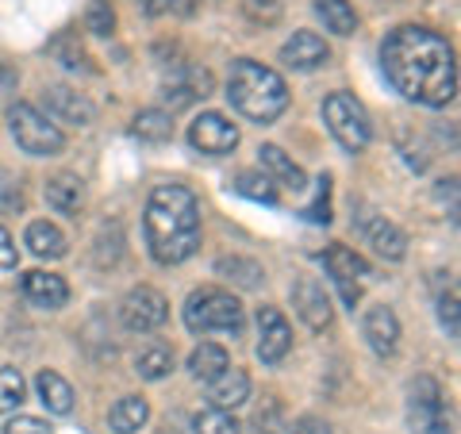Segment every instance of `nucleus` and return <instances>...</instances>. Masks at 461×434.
<instances>
[{"label":"nucleus","mask_w":461,"mask_h":434,"mask_svg":"<svg viewBox=\"0 0 461 434\" xmlns=\"http://www.w3.org/2000/svg\"><path fill=\"white\" fill-rule=\"evenodd\" d=\"M384 77L400 96L427 108H446L457 93L454 47L427 27H396L381 47Z\"/></svg>","instance_id":"1"},{"label":"nucleus","mask_w":461,"mask_h":434,"mask_svg":"<svg viewBox=\"0 0 461 434\" xmlns=\"http://www.w3.org/2000/svg\"><path fill=\"white\" fill-rule=\"evenodd\" d=\"M150 258L158 266H181L200 250V200L185 185H158L142 215Z\"/></svg>","instance_id":"2"},{"label":"nucleus","mask_w":461,"mask_h":434,"mask_svg":"<svg viewBox=\"0 0 461 434\" xmlns=\"http://www.w3.org/2000/svg\"><path fill=\"white\" fill-rule=\"evenodd\" d=\"M227 96L235 112H242L254 123H273L288 108V85L277 69H269L254 58H239L227 77Z\"/></svg>","instance_id":"3"},{"label":"nucleus","mask_w":461,"mask_h":434,"mask_svg":"<svg viewBox=\"0 0 461 434\" xmlns=\"http://www.w3.org/2000/svg\"><path fill=\"white\" fill-rule=\"evenodd\" d=\"M185 327L193 335H242L247 315H242V303L223 288H196L185 300Z\"/></svg>","instance_id":"4"},{"label":"nucleus","mask_w":461,"mask_h":434,"mask_svg":"<svg viewBox=\"0 0 461 434\" xmlns=\"http://www.w3.org/2000/svg\"><path fill=\"white\" fill-rule=\"evenodd\" d=\"M323 120H327V131L335 135V142L350 154H362L373 139V123H369V112L362 108V100L354 93H330L323 100Z\"/></svg>","instance_id":"5"},{"label":"nucleus","mask_w":461,"mask_h":434,"mask_svg":"<svg viewBox=\"0 0 461 434\" xmlns=\"http://www.w3.org/2000/svg\"><path fill=\"white\" fill-rule=\"evenodd\" d=\"M8 127H12V135H16V147L32 158H54L66 150V135L32 104H12Z\"/></svg>","instance_id":"6"},{"label":"nucleus","mask_w":461,"mask_h":434,"mask_svg":"<svg viewBox=\"0 0 461 434\" xmlns=\"http://www.w3.org/2000/svg\"><path fill=\"white\" fill-rule=\"evenodd\" d=\"M408 423H411V434H450V419H446V408H442V388L435 377H420L411 384Z\"/></svg>","instance_id":"7"},{"label":"nucleus","mask_w":461,"mask_h":434,"mask_svg":"<svg viewBox=\"0 0 461 434\" xmlns=\"http://www.w3.org/2000/svg\"><path fill=\"white\" fill-rule=\"evenodd\" d=\"M120 320H123L127 330H135V335H150V330H158L169 320V300L158 293V288L139 285V288H131V293L123 296Z\"/></svg>","instance_id":"8"},{"label":"nucleus","mask_w":461,"mask_h":434,"mask_svg":"<svg viewBox=\"0 0 461 434\" xmlns=\"http://www.w3.org/2000/svg\"><path fill=\"white\" fill-rule=\"evenodd\" d=\"M189 142L200 154L220 158V154H230L239 147V127L230 123L227 115H220V112H204V115H196V120H193Z\"/></svg>","instance_id":"9"},{"label":"nucleus","mask_w":461,"mask_h":434,"mask_svg":"<svg viewBox=\"0 0 461 434\" xmlns=\"http://www.w3.org/2000/svg\"><path fill=\"white\" fill-rule=\"evenodd\" d=\"M323 266H327V273H330V281L339 285L342 300L354 308V303L362 300V281L369 277V266H366L354 250H346V246H330V250L323 254Z\"/></svg>","instance_id":"10"},{"label":"nucleus","mask_w":461,"mask_h":434,"mask_svg":"<svg viewBox=\"0 0 461 434\" xmlns=\"http://www.w3.org/2000/svg\"><path fill=\"white\" fill-rule=\"evenodd\" d=\"M288 350H293V327L277 308H262L258 312V357L266 366H281Z\"/></svg>","instance_id":"11"},{"label":"nucleus","mask_w":461,"mask_h":434,"mask_svg":"<svg viewBox=\"0 0 461 434\" xmlns=\"http://www.w3.org/2000/svg\"><path fill=\"white\" fill-rule=\"evenodd\" d=\"M293 303H296L300 320H304L312 330H327L330 320H335V312H330V296L323 293V285L312 281V277H300V281H296Z\"/></svg>","instance_id":"12"},{"label":"nucleus","mask_w":461,"mask_h":434,"mask_svg":"<svg viewBox=\"0 0 461 434\" xmlns=\"http://www.w3.org/2000/svg\"><path fill=\"white\" fill-rule=\"evenodd\" d=\"M42 108H47V115H54L58 123H74V127H89L93 115H96V108L89 100L74 89H62V85L42 89Z\"/></svg>","instance_id":"13"},{"label":"nucleus","mask_w":461,"mask_h":434,"mask_svg":"<svg viewBox=\"0 0 461 434\" xmlns=\"http://www.w3.org/2000/svg\"><path fill=\"white\" fill-rule=\"evenodd\" d=\"M362 330H366L369 350L377 354V357H393V354H396V346H400V320H396L393 308H384V303L369 308Z\"/></svg>","instance_id":"14"},{"label":"nucleus","mask_w":461,"mask_h":434,"mask_svg":"<svg viewBox=\"0 0 461 434\" xmlns=\"http://www.w3.org/2000/svg\"><path fill=\"white\" fill-rule=\"evenodd\" d=\"M281 58H285V66H293V69H320L327 66V58H330V47L315 35V32H296L293 39L281 47Z\"/></svg>","instance_id":"15"},{"label":"nucleus","mask_w":461,"mask_h":434,"mask_svg":"<svg viewBox=\"0 0 461 434\" xmlns=\"http://www.w3.org/2000/svg\"><path fill=\"white\" fill-rule=\"evenodd\" d=\"M208 400H212V408H239V403H247L250 400V377H247V369H235V366H227L220 377H212L208 381Z\"/></svg>","instance_id":"16"},{"label":"nucleus","mask_w":461,"mask_h":434,"mask_svg":"<svg viewBox=\"0 0 461 434\" xmlns=\"http://www.w3.org/2000/svg\"><path fill=\"white\" fill-rule=\"evenodd\" d=\"M23 296L35 303V308H47V312H58L62 303L69 300V285L54 273H42V269H32L23 273Z\"/></svg>","instance_id":"17"},{"label":"nucleus","mask_w":461,"mask_h":434,"mask_svg":"<svg viewBox=\"0 0 461 434\" xmlns=\"http://www.w3.org/2000/svg\"><path fill=\"white\" fill-rule=\"evenodd\" d=\"M366 239H369L373 250L384 258V262H400V258L408 254V235H403L396 223H388L384 215H377V220H366Z\"/></svg>","instance_id":"18"},{"label":"nucleus","mask_w":461,"mask_h":434,"mask_svg":"<svg viewBox=\"0 0 461 434\" xmlns=\"http://www.w3.org/2000/svg\"><path fill=\"white\" fill-rule=\"evenodd\" d=\"M258 154H262V169H266V177L273 185H285V189H293V193H300L308 185L304 181V169H300L281 147H262Z\"/></svg>","instance_id":"19"},{"label":"nucleus","mask_w":461,"mask_h":434,"mask_svg":"<svg viewBox=\"0 0 461 434\" xmlns=\"http://www.w3.org/2000/svg\"><path fill=\"white\" fill-rule=\"evenodd\" d=\"M47 204L58 212V215H77L81 204H85V185L74 173H58V177L47 181Z\"/></svg>","instance_id":"20"},{"label":"nucleus","mask_w":461,"mask_h":434,"mask_svg":"<svg viewBox=\"0 0 461 434\" xmlns=\"http://www.w3.org/2000/svg\"><path fill=\"white\" fill-rule=\"evenodd\" d=\"M35 393L42 400V408L54 411V415H69V411H74V388H69L66 377H58V373H50V369H42L35 377Z\"/></svg>","instance_id":"21"},{"label":"nucleus","mask_w":461,"mask_h":434,"mask_svg":"<svg viewBox=\"0 0 461 434\" xmlns=\"http://www.w3.org/2000/svg\"><path fill=\"white\" fill-rule=\"evenodd\" d=\"M147 419H150V403L142 400V396H123V400H115V408L108 411V427L115 434H135L147 427Z\"/></svg>","instance_id":"22"},{"label":"nucleus","mask_w":461,"mask_h":434,"mask_svg":"<svg viewBox=\"0 0 461 434\" xmlns=\"http://www.w3.org/2000/svg\"><path fill=\"white\" fill-rule=\"evenodd\" d=\"M27 246H32L35 258H66L69 254L66 235L47 220H35L32 227H27Z\"/></svg>","instance_id":"23"},{"label":"nucleus","mask_w":461,"mask_h":434,"mask_svg":"<svg viewBox=\"0 0 461 434\" xmlns=\"http://www.w3.org/2000/svg\"><path fill=\"white\" fill-rule=\"evenodd\" d=\"M315 16H320L327 32H335V35L357 32V16H354L350 0H315Z\"/></svg>","instance_id":"24"},{"label":"nucleus","mask_w":461,"mask_h":434,"mask_svg":"<svg viewBox=\"0 0 461 434\" xmlns=\"http://www.w3.org/2000/svg\"><path fill=\"white\" fill-rule=\"evenodd\" d=\"M230 366V357L223 346H215V342H200L193 357H189V369H193V377L196 381H212V377H220V373Z\"/></svg>","instance_id":"25"},{"label":"nucleus","mask_w":461,"mask_h":434,"mask_svg":"<svg viewBox=\"0 0 461 434\" xmlns=\"http://www.w3.org/2000/svg\"><path fill=\"white\" fill-rule=\"evenodd\" d=\"M215 273H220V277H227V281H235V285H242V288H258L266 281V269L254 262V258H220V262H215Z\"/></svg>","instance_id":"26"},{"label":"nucleus","mask_w":461,"mask_h":434,"mask_svg":"<svg viewBox=\"0 0 461 434\" xmlns=\"http://www.w3.org/2000/svg\"><path fill=\"white\" fill-rule=\"evenodd\" d=\"M131 135L142 139V142H166V139H173V120H169V112H158V108L139 112L135 123H131Z\"/></svg>","instance_id":"27"},{"label":"nucleus","mask_w":461,"mask_h":434,"mask_svg":"<svg viewBox=\"0 0 461 434\" xmlns=\"http://www.w3.org/2000/svg\"><path fill=\"white\" fill-rule=\"evenodd\" d=\"M235 193L239 196H250V200H262V204H277V189L266 173H254V169H242L235 177Z\"/></svg>","instance_id":"28"},{"label":"nucleus","mask_w":461,"mask_h":434,"mask_svg":"<svg viewBox=\"0 0 461 434\" xmlns=\"http://www.w3.org/2000/svg\"><path fill=\"white\" fill-rule=\"evenodd\" d=\"M135 369H139L142 381H162V377H169V369H173V354L166 350V346H150V350L139 354Z\"/></svg>","instance_id":"29"},{"label":"nucleus","mask_w":461,"mask_h":434,"mask_svg":"<svg viewBox=\"0 0 461 434\" xmlns=\"http://www.w3.org/2000/svg\"><path fill=\"white\" fill-rule=\"evenodd\" d=\"M193 430H196V434H239L242 427H239V419L230 415V411L208 408V411H200V415L193 419Z\"/></svg>","instance_id":"30"},{"label":"nucleus","mask_w":461,"mask_h":434,"mask_svg":"<svg viewBox=\"0 0 461 434\" xmlns=\"http://www.w3.org/2000/svg\"><path fill=\"white\" fill-rule=\"evenodd\" d=\"M23 377H20V369H0V415L5 411H16L20 403H23Z\"/></svg>","instance_id":"31"},{"label":"nucleus","mask_w":461,"mask_h":434,"mask_svg":"<svg viewBox=\"0 0 461 434\" xmlns=\"http://www.w3.org/2000/svg\"><path fill=\"white\" fill-rule=\"evenodd\" d=\"M85 27L93 35H112L115 32V12L108 0H89V12H85Z\"/></svg>","instance_id":"32"},{"label":"nucleus","mask_w":461,"mask_h":434,"mask_svg":"<svg viewBox=\"0 0 461 434\" xmlns=\"http://www.w3.org/2000/svg\"><path fill=\"white\" fill-rule=\"evenodd\" d=\"M304 215L312 223H330V177L315 181V200L304 208Z\"/></svg>","instance_id":"33"},{"label":"nucleus","mask_w":461,"mask_h":434,"mask_svg":"<svg viewBox=\"0 0 461 434\" xmlns=\"http://www.w3.org/2000/svg\"><path fill=\"white\" fill-rule=\"evenodd\" d=\"M438 320H442V327L446 330H450V335H457V293H454V288H450V293H446V296H438Z\"/></svg>","instance_id":"34"},{"label":"nucleus","mask_w":461,"mask_h":434,"mask_svg":"<svg viewBox=\"0 0 461 434\" xmlns=\"http://www.w3.org/2000/svg\"><path fill=\"white\" fill-rule=\"evenodd\" d=\"M5 434H50V427L42 423V419H35V415H16L5 427Z\"/></svg>","instance_id":"35"},{"label":"nucleus","mask_w":461,"mask_h":434,"mask_svg":"<svg viewBox=\"0 0 461 434\" xmlns=\"http://www.w3.org/2000/svg\"><path fill=\"white\" fill-rule=\"evenodd\" d=\"M247 12H250L254 20L262 16V20L269 23V20H277V12H281V0H247Z\"/></svg>","instance_id":"36"},{"label":"nucleus","mask_w":461,"mask_h":434,"mask_svg":"<svg viewBox=\"0 0 461 434\" xmlns=\"http://www.w3.org/2000/svg\"><path fill=\"white\" fill-rule=\"evenodd\" d=\"M20 262V254H16V242H12V235L5 227H0V269H12Z\"/></svg>","instance_id":"37"},{"label":"nucleus","mask_w":461,"mask_h":434,"mask_svg":"<svg viewBox=\"0 0 461 434\" xmlns=\"http://www.w3.org/2000/svg\"><path fill=\"white\" fill-rule=\"evenodd\" d=\"M293 434H330V427L323 423V419H315V415H304V419H296Z\"/></svg>","instance_id":"38"},{"label":"nucleus","mask_w":461,"mask_h":434,"mask_svg":"<svg viewBox=\"0 0 461 434\" xmlns=\"http://www.w3.org/2000/svg\"><path fill=\"white\" fill-rule=\"evenodd\" d=\"M177 0H147V16H162V12H173Z\"/></svg>","instance_id":"39"},{"label":"nucleus","mask_w":461,"mask_h":434,"mask_svg":"<svg viewBox=\"0 0 461 434\" xmlns=\"http://www.w3.org/2000/svg\"><path fill=\"white\" fill-rule=\"evenodd\" d=\"M173 12H185V16H193V12H196V0H177V5H173Z\"/></svg>","instance_id":"40"}]
</instances>
